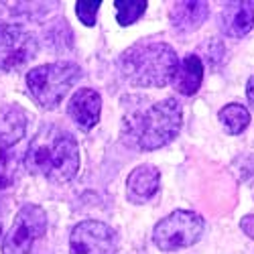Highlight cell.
I'll list each match as a JSON object with an SVG mask.
<instances>
[{
	"label": "cell",
	"instance_id": "obj_1",
	"mask_svg": "<svg viewBox=\"0 0 254 254\" xmlns=\"http://www.w3.org/2000/svg\"><path fill=\"white\" fill-rule=\"evenodd\" d=\"M25 167L51 183H67L79 171V144L71 132L45 126L31 140Z\"/></svg>",
	"mask_w": 254,
	"mask_h": 254
},
{
	"label": "cell",
	"instance_id": "obj_2",
	"mask_svg": "<svg viewBox=\"0 0 254 254\" xmlns=\"http://www.w3.org/2000/svg\"><path fill=\"white\" fill-rule=\"evenodd\" d=\"M179 67L177 53L167 43H136L118 59L122 77L134 88H163Z\"/></svg>",
	"mask_w": 254,
	"mask_h": 254
},
{
	"label": "cell",
	"instance_id": "obj_3",
	"mask_svg": "<svg viewBox=\"0 0 254 254\" xmlns=\"http://www.w3.org/2000/svg\"><path fill=\"white\" fill-rule=\"evenodd\" d=\"M183 110L175 98H165L151 108L126 116L124 130L128 128V138L142 151H155L169 144L181 130Z\"/></svg>",
	"mask_w": 254,
	"mask_h": 254
},
{
	"label": "cell",
	"instance_id": "obj_4",
	"mask_svg": "<svg viewBox=\"0 0 254 254\" xmlns=\"http://www.w3.org/2000/svg\"><path fill=\"white\" fill-rule=\"evenodd\" d=\"M81 77L79 65L71 61H57L33 67L27 73V88L31 98L45 110H53L61 104L71 86Z\"/></svg>",
	"mask_w": 254,
	"mask_h": 254
},
{
	"label": "cell",
	"instance_id": "obj_5",
	"mask_svg": "<svg viewBox=\"0 0 254 254\" xmlns=\"http://www.w3.org/2000/svg\"><path fill=\"white\" fill-rule=\"evenodd\" d=\"M205 222L199 214L189 209H177L163 218L153 230V242L163 252H173L179 248H189L199 242Z\"/></svg>",
	"mask_w": 254,
	"mask_h": 254
},
{
	"label": "cell",
	"instance_id": "obj_6",
	"mask_svg": "<svg viewBox=\"0 0 254 254\" xmlns=\"http://www.w3.org/2000/svg\"><path fill=\"white\" fill-rule=\"evenodd\" d=\"M47 232V214L43 207L27 203L18 209L8 234L2 238V254H33L37 240Z\"/></svg>",
	"mask_w": 254,
	"mask_h": 254
},
{
	"label": "cell",
	"instance_id": "obj_7",
	"mask_svg": "<svg viewBox=\"0 0 254 254\" xmlns=\"http://www.w3.org/2000/svg\"><path fill=\"white\" fill-rule=\"evenodd\" d=\"M39 43L35 35L18 25L0 23V69L12 71L35 59Z\"/></svg>",
	"mask_w": 254,
	"mask_h": 254
},
{
	"label": "cell",
	"instance_id": "obj_8",
	"mask_svg": "<svg viewBox=\"0 0 254 254\" xmlns=\"http://www.w3.org/2000/svg\"><path fill=\"white\" fill-rule=\"evenodd\" d=\"M71 254H116L118 234L116 230L98 220L79 222L69 236Z\"/></svg>",
	"mask_w": 254,
	"mask_h": 254
},
{
	"label": "cell",
	"instance_id": "obj_9",
	"mask_svg": "<svg viewBox=\"0 0 254 254\" xmlns=\"http://www.w3.org/2000/svg\"><path fill=\"white\" fill-rule=\"evenodd\" d=\"M100 112H102V96L92 88L77 90L67 106V114L81 130H92L100 122Z\"/></svg>",
	"mask_w": 254,
	"mask_h": 254
},
{
	"label": "cell",
	"instance_id": "obj_10",
	"mask_svg": "<svg viewBox=\"0 0 254 254\" xmlns=\"http://www.w3.org/2000/svg\"><path fill=\"white\" fill-rule=\"evenodd\" d=\"M220 27L224 35L232 39H242L254 27V2L240 0V2H228L220 14Z\"/></svg>",
	"mask_w": 254,
	"mask_h": 254
},
{
	"label": "cell",
	"instance_id": "obj_11",
	"mask_svg": "<svg viewBox=\"0 0 254 254\" xmlns=\"http://www.w3.org/2000/svg\"><path fill=\"white\" fill-rule=\"evenodd\" d=\"M161 183V173L153 165H140L126 179V197L132 203L149 201L157 191Z\"/></svg>",
	"mask_w": 254,
	"mask_h": 254
},
{
	"label": "cell",
	"instance_id": "obj_12",
	"mask_svg": "<svg viewBox=\"0 0 254 254\" xmlns=\"http://www.w3.org/2000/svg\"><path fill=\"white\" fill-rule=\"evenodd\" d=\"M209 14L207 2H197V0H187V2H175L169 10V18L177 33H193L197 31Z\"/></svg>",
	"mask_w": 254,
	"mask_h": 254
},
{
	"label": "cell",
	"instance_id": "obj_13",
	"mask_svg": "<svg viewBox=\"0 0 254 254\" xmlns=\"http://www.w3.org/2000/svg\"><path fill=\"white\" fill-rule=\"evenodd\" d=\"M203 81V63L197 55H185L173 77V86L183 96H193L199 92Z\"/></svg>",
	"mask_w": 254,
	"mask_h": 254
},
{
	"label": "cell",
	"instance_id": "obj_14",
	"mask_svg": "<svg viewBox=\"0 0 254 254\" xmlns=\"http://www.w3.org/2000/svg\"><path fill=\"white\" fill-rule=\"evenodd\" d=\"M218 118L228 134H240L250 124V112L240 104H228L218 112Z\"/></svg>",
	"mask_w": 254,
	"mask_h": 254
},
{
	"label": "cell",
	"instance_id": "obj_15",
	"mask_svg": "<svg viewBox=\"0 0 254 254\" xmlns=\"http://www.w3.org/2000/svg\"><path fill=\"white\" fill-rule=\"evenodd\" d=\"M114 6H116V18L122 27L134 25L146 10L144 0H116Z\"/></svg>",
	"mask_w": 254,
	"mask_h": 254
},
{
	"label": "cell",
	"instance_id": "obj_16",
	"mask_svg": "<svg viewBox=\"0 0 254 254\" xmlns=\"http://www.w3.org/2000/svg\"><path fill=\"white\" fill-rule=\"evenodd\" d=\"M100 6H102L100 0H77V2H75L77 18L86 27H94L96 25V18H98V8Z\"/></svg>",
	"mask_w": 254,
	"mask_h": 254
},
{
	"label": "cell",
	"instance_id": "obj_17",
	"mask_svg": "<svg viewBox=\"0 0 254 254\" xmlns=\"http://www.w3.org/2000/svg\"><path fill=\"white\" fill-rule=\"evenodd\" d=\"M240 228H242V232H244L246 236H250V238L254 240V216H246V218H242Z\"/></svg>",
	"mask_w": 254,
	"mask_h": 254
},
{
	"label": "cell",
	"instance_id": "obj_18",
	"mask_svg": "<svg viewBox=\"0 0 254 254\" xmlns=\"http://www.w3.org/2000/svg\"><path fill=\"white\" fill-rule=\"evenodd\" d=\"M246 96H248V102H250V106L254 108V75L248 79V83H246Z\"/></svg>",
	"mask_w": 254,
	"mask_h": 254
},
{
	"label": "cell",
	"instance_id": "obj_19",
	"mask_svg": "<svg viewBox=\"0 0 254 254\" xmlns=\"http://www.w3.org/2000/svg\"><path fill=\"white\" fill-rule=\"evenodd\" d=\"M0 238H2V224H0Z\"/></svg>",
	"mask_w": 254,
	"mask_h": 254
}]
</instances>
